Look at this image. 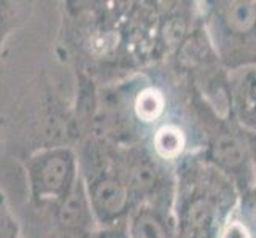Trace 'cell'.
Instances as JSON below:
<instances>
[{
	"label": "cell",
	"instance_id": "obj_13",
	"mask_svg": "<svg viewBox=\"0 0 256 238\" xmlns=\"http://www.w3.org/2000/svg\"><path fill=\"white\" fill-rule=\"evenodd\" d=\"M92 238H126L124 226L114 227V229H100Z\"/></svg>",
	"mask_w": 256,
	"mask_h": 238
},
{
	"label": "cell",
	"instance_id": "obj_7",
	"mask_svg": "<svg viewBox=\"0 0 256 238\" xmlns=\"http://www.w3.org/2000/svg\"><path fill=\"white\" fill-rule=\"evenodd\" d=\"M126 238H178L174 205H138L124 224Z\"/></svg>",
	"mask_w": 256,
	"mask_h": 238
},
{
	"label": "cell",
	"instance_id": "obj_9",
	"mask_svg": "<svg viewBox=\"0 0 256 238\" xmlns=\"http://www.w3.org/2000/svg\"><path fill=\"white\" fill-rule=\"evenodd\" d=\"M218 238H256V221L240 205H237Z\"/></svg>",
	"mask_w": 256,
	"mask_h": 238
},
{
	"label": "cell",
	"instance_id": "obj_1",
	"mask_svg": "<svg viewBox=\"0 0 256 238\" xmlns=\"http://www.w3.org/2000/svg\"><path fill=\"white\" fill-rule=\"evenodd\" d=\"M240 191L200 154L175 169L174 216L178 238H218Z\"/></svg>",
	"mask_w": 256,
	"mask_h": 238
},
{
	"label": "cell",
	"instance_id": "obj_12",
	"mask_svg": "<svg viewBox=\"0 0 256 238\" xmlns=\"http://www.w3.org/2000/svg\"><path fill=\"white\" fill-rule=\"evenodd\" d=\"M239 205L256 221V188H252L240 194Z\"/></svg>",
	"mask_w": 256,
	"mask_h": 238
},
{
	"label": "cell",
	"instance_id": "obj_15",
	"mask_svg": "<svg viewBox=\"0 0 256 238\" xmlns=\"http://www.w3.org/2000/svg\"><path fill=\"white\" fill-rule=\"evenodd\" d=\"M0 127H2V122H0Z\"/></svg>",
	"mask_w": 256,
	"mask_h": 238
},
{
	"label": "cell",
	"instance_id": "obj_10",
	"mask_svg": "<svg viewBox=\"0 0 256 238\" xmlns=\"http://www.w3.org/2000/svg\"><path fill=\"white\" fill-rule=\"evenodd\" d=\"M0 238H24L21 224L2 191H0Z\"/></svg>",
	"mask_w": 256,
	"mask_h": 238
},
{
	"label": "cell",
	"instance_id": "obj_8",
	"mask_svg": "<svg viewBox=\"0 0 256 238\" xmlns=\"http://www.w3.org/2000/svg\"><path fill=\"white\" fill-rule=\"evenodd\" d=\"M231 114L246 134L256 137V68L229 73Z\"/></svg>",
	"mask_w": 256,
	"mask_h": 238
},
{
	"label": "cell",
	"instance_id": "obj_6",
	"mask_svg": "<svg viewBox=\"0 0 256 238\" xmlns=\"http://www.w3.org/2000/svg\"><path fill=\"white\" fill-rule=\"evenodd\" d=\"M120 157L134 205H174L175 170L145 145H120Z\"/></svg>",
	"mask_w": 256,
	"mask_h": 238
},
{
	"label": "cell",
	"instance_id": "obj_5",
	"mask_svg": "<svg viewBox=\"0 0 256 238\" xmlns=\"http://www.w3.org/2000/svg\"><path fill=\"white\" fill-rule=\"evenodd\" d=\"M30 208H54L74 192L82 180L74 146H40L22 164Z\"/></svg>",
	"mask_w": 256,
	"mask_h": 238
},
{
	"label": "cell",
	"instance_id": "obj_2",
	"mask_svg": "<svg viewBox=\"0 0 256 238\" xmlns=\"http://www.w3.org/2000/svg\"><path fill=\"white\" fill-rule=\"evenodd\" d=\"M75 149L97 224L100 229L124 226L136 205L122 173L120 145L88 135L76 143Z\"/></svg>",
	"mask_w": 256,
	"mask_h": 238
},
{
	"label": "cell",
	"instance_id": "obj_11",
	"mask_svg": "<svg viewBox=\"0 0 256 238\" xmlns=\"http://www.w3.org/2000/svg\"><path fill=\"white\" fill-rule=\"evenodd\" d=\"M20 8L12 2H0V48L4 46L8 35L18 27L20 22Z\"/></svg>",
	"mask_w": 256,
	"mask_h": 238
},
{
	"label": "cell",
	"instance_id": "obj_4",
	"mask_svg": "<svg viewBox=\"0 0 256 238\" xmlns=\"http://www.w3.org/2000/svg\"><path fill=\"white\" fill-rule=\"evenodd\" d=\"M192 108L204 134L200 156L231 180L244 194L254 186V157L250 135L232 116H223L191 87Z\"/></svg>",
	"mask_w": 256,
	"mask_h": 238
},
{
	"label": "cell",
	"instance_id": "obj_14",
	"mask_svg": "<svg viewBox=\"0 0 256 238\" xmlns=\"http://www.w3.org/2000/svg\"><path fill=\"white\" fill-rule=\"evenodd\" d=\"M250 140H252L253 157H254V186H253V188H256V137H252V135H250Z\"/></svg>",
	"mask_w": 256,
	"mask_h": 238
},
{
	"label": "cell",
	"instance_id": "obj_3",
	"mask_svg": "<svg viewBox=\"0 0 256 238\" xmlns=\"http://www.w3.org/2000/svg\"><path fill=\"white\" fill-rule=\"evenodd\" d=\"M199 3L202 25L229 73L256 68V0H206Z\"/></svg>",
	"mask_w": 256,
	"mask_h": 238
}]
</instances>
